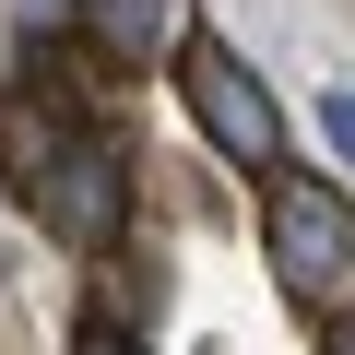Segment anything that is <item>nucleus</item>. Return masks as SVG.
<instances>
[{
	"instance_id": "f257e3e1",
	"label": "nucleus",
	"mask_w": 355,
	"mask_h": 355,
	"mask_svg": "<svg viewBox=\"0 0 355 355\" xmlns=\"http://www.w3.org/2000/svg\"><path fill=\"white\" fill-rule=\"evenodd\" d=\"M261 249H272V284L320 331L355 320V202L331 190L320 166H272L261 178Z\"/></svg>"
},
{
	"instance_id": "f03ea898",
	"label": "nucleus",
	"mask_w": 355,
	"mask_h": 355,
	"mask_svg": "<svg viewBox=\"0 0 355 355\" xmlns=\"http://www.w3.org/2000/svg\"><path fill=\"white\" fill-rule=\"evenodd\" d=\"M178 83H190V119H202V142H214L225 166H249V178L284 166V107L261 95V71H249L237 48L190 36V48H178Z\"/></svg>"
},
{
	"instance_id": "7ed1b4c3",
	"label": "nucleus",
	"mask_w": 355,
	"mask_h": 355,
	"mask_svg": "<svg viewBox=\"0 0 355 355\" xmlns=\"http://www.w3.org/2000/svg\"><path fill=\"white\" fill-rule=\"evenodd\" d=\"M36 214L60 249H119L130 237V154L107 130H71L60 154H36Z\"/></svg>"
},
{
	"instance_id": "20e7f679",
	"label": "nucleus",
	"mask_w": 355,
	"mask_h": 355,
	"mask_svg": "<svg viewBox=\"0 0 355 355\" xmlns=\"http://www.w3.org/2000/svg\"><path fill=\"white\" fill-rule=\"evenodd\" d=\"M71 24L95 36V60H107V71H142V60H166V48H178V0H71Z\"/></svg>"
},
{
	"instance_id": "39448f33",
	"label": "nucleus",
	"mask_w": 355,
	"mask_h": 355,
	"mask_svg": "<svg viewBox=\"0 0 355 355\" xmlns=\"http://www.w3.org/2000/svg\"><path fill=\"white\" fill-rule=\"evenodd\" d=\"M71 355H142V343H130L119 320H95V331H71Z\"/></svg>"
},
{
	"instance_id": "423d86ee",
	"label": "nucleus",
	"mask_w": 355,
	"mask_h": 355,
	"mask_svg": "<svg viewBox=\"0 0 355 355\" xmlns=\"http://www.w3.org/2000/svg\"><path fill=\"white\" fill-rule=\"evenodd\" d=\"M320 130H331V142L355 154V95H320Z\"/></svg>"
},
{
	"instance_id": "0eeeda50",
	"label": "nucleus",
	"mask_w": 355,
	"mask_h": 355,
	"mask_svg": "<svg viewBox=\"0 0 355 355\" xmlns=\"http://www.w3.org/2000/svg\"><path fill=\"white\" fill-rule=\"evenodd\" d=\"M331 355H355V320H331Z\"/></svg>"
}]
</instances>
